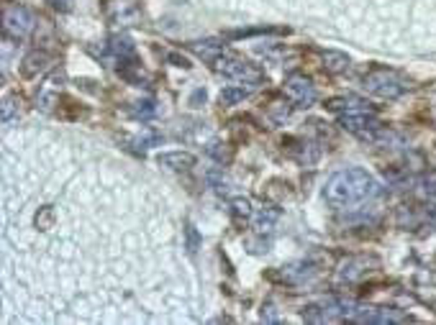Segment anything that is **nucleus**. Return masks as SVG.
<instances>
[{
	"mask_svg": "<svg viewBox=\"0 0 436 325\" xmlns=\"http://www.w3.org/2000/svg\"><path fill=\"white\" fill-rule=\"evenodd\" d=\"M157 162L167 169H172V172H185V169L195 167V156L188 151H164L157 156Z\"/></svg>",
	"mask_w": 436,
	"mask_h": 325,
	"instance_id": "obj_9",
	"label": "nucleus"
},
{
	"mask_svg": "<svg viewBox=\"0 0 436 325\" xmlns=\"http://www.w3.org/2000/svg\"><path fill=\"white\" fill-rule=\"evenodd\" d=\"M224 39H203V41H192L190 44V52L200 56V59H208V62H216L218 56L224 54Z\"/></svg>",
	"mask_w": 436,
	"mask_h": 325,
	"instance_id": "obj_10",
	"label": "nucleus"
},
{
	"mask_svg": "<svg viewBox=\"0 0 436 325\" xmlns=\"http://www.w3.org/2000/svg\"><path fill=\"white\" fill-rule=\"evenodd\" d=\"M106 16L110 23H119V26H137L141 21V10L137 3H128V0H108L106 3Z\"/></svg>",
	"mask_w": 436,
	"mask_h": 325,
	"instance_id": "obj_7",
	"label": "nucleus"
},
{
	"mask_svg": "<svg viewBox=\"0 0 436 325\" xmlns=\"http://www.w3.org/2000/svg\"><path fill=\"white\" fill-rule=\"evenodd\" d=\"M110 52L116 56H121V59H131L134 52H137V46H134V41L128 36H113L110 39Z\"/></svg>",
	"mask_w": 436,
	"mask_h": 325,
	"instance_id": "obj_18",
	"label": "nucleus"
},
{
	"mask_svg": "<svg viewBox=\"0 0 436 325\" xmlns=\"http://www.w3.org/2000/svg\"><path fill=\"white\" fill-rule=\"evenodd\" d=\"M277 218H280V210H277V208H272V205L262 208L259 213H257V218H255L257 231H259V233H264V231H272V226L277 223Z\"/></svg>",
	"mask_w": 436,
	"mask_h": 325,
	"instance_id": "obj_16",
	"label": "nucleus"
},
{
	"mask_svg": "<svg viewBox=\"0 0 436 325\" xmlns=\"http://www.w3.org/2000/svg\"><path fill=\"white\" fill-rule=\"evenodd\" d=\"M139 108H134V116L137 118H152L157 113V108H155V103L152 100H144V103H137Z\"/></svg>",
	"mask_w": 436,
	"mask_h": 325,
	"instance_id": "obj_23",
	"label": "nucleus"
},
{
	"mask_svg": "<svg viewBox=\"0 0 436 325\" xmlns=\"http://www.w3.org/2000/svg\"><path fill=\"white\" fill-rule=\"evenodd\" d=\"M52 223H54V210L46 205V208H41L37 213V226L41 228V231H49V228H52Z\"/></svg>",
	"mask_w": 436,
	"mask_h": 325,
	"instance_id": "obj_21",
	"label": "nucleus"
},
{
	"mask_svg": "<svg viewBox=\"0 0 436 325\" xmlns=\"http://www.w3.org/2000/svg\"><path fill=\"white\" fill-rule=\"evenodd\" d=\"M285 92L293 98V103H298L300 108H308V105H313V100H316V87H313L310 77H306V74H300V72L288 74Z\"/></svg>",
	"mask_w": 436,
	"mask_h": 325,
	"instance_id": "obj_6",
	"label": "nucleus"
},
{
	"mask_svg": "<svg viewBox=\"0 0 436 325\" xmlns=\"http://www.w3.org/2000/svg\"><path fill=\"white\" fill-rule=\"evenodd\" d=\"M167 59H170V62H175V67H190V62H188L185 56H180V54H170Z\"/></svg>",
	"mask_w": 436,
	"mask_h": 325,
	"instance_id": "obj_27",
	"label": "nucleus"
},
{
	"mask_svg": "<svg viewBox=\"0 0 436 325\" xmlns=\"http://www.w3.org/2000/svg\"><path fill=\"white\" fill-rule=\"evenodd\" d=\"M326 108L328 110H349V113H359V110H367V105H364V100L346 95V98H331L326 103Z\"/></svg>",
	"mask_w": 436,
	"mask_h": 325,
	"instance_id": "obj_14",
	"label": "nucleus"
},
{
	"mask_svg": "<svg viewBox=\"0 0 436 325\" xmlns=\"http://www.w3.org/2000/svg\"><path fill=\"white\" fill-rule=\"evenodd\" d=\"M346 320H355V323H406L410 317L393 310V307H364L355 302Z\"/></svg>",
	"mask_w": 436,
	"mask_h": 325,
	"instance_id": "obj_5",
	"label": "nucleus"
},
{
	"mask_svg": "<svg viewBox=\"0 0 436 325\" xmlns=\"http://www.w3.org/2000/svg\"><path fill=\"white\" fill-rule=\"evenodd\" d=\"M185 235H188V251L195 253L200 246V235H198V228L192 226V223H188V228H185Z\"/></svg>",
	"mask_w": 436,
	"mask_h": 325,
	"instance_id": "obj_22",
	"label": "nucleus"
},
{
	"mask_svg": "<svg viewBox=\"0 0 436 325\" xmlns=\"http://www.w3.org/2000/svg\"><path fill=\"white\" fill-rule=\"evenodd\" d=\"M34 26H37V19L26 6H10L3 13V31L10 39H26Z\"/></svg>",
	"mask_w": 436,
	"mask_h": 325,
	"instance_id": "obj_4",
	"label": "nucleus"
},
{
	"mask_svg": "<svg viewBox=\"0 0 436 325\" xmlns=\"http://www.w3.org/2000/svg\"><path fill=\"white\" fill-rule=\"evenodd\" d=\"M339 126L344 128V131H349V134L364 138L370 131L380 128L382 123L375 116H367V110H359V113H344V116L339 118Z\"/></svg>",
	"mask_w": 436,
	"mask_h": 325,
	"instance_id": "obj_8",
	"label": "nucleus"
},
{
	"mask_svg": "<svg viewBox=\"0 0 436 325\" xmlns=\"http://www.w3.org/2000/svg\"><path fill=\"white\" fill-rule=\"evenodd\" d=\"M377 192H380V185L367 169L346 167V169L328 177L326 187H324V198L334 208H352L357 202L375 198Z\"/></svg>",
	"mask_w": 436,
	"mask_h": 325,
	"instance_id": "obj_1",
	"label": "nucleus"
},
{
	"mask_svg": "<svg viewBox=\"0 0 436 325\" xmlns=\"http://www.w3.org/2000/svg\"><path fill=\"white\" fill-rule=\"evenodd\" d=\"M313 274V266L306 262H298V264H288L285 269L280 271V277L285 282H290V284H298V282H306Z\"/></svg>",
	"mask_w": 436,
	"mask_h": 325,
	"instance_id": "obj_12",
	"label": "nucleus"
},
{
	"mask_svg": "<svg viewBox=\"0 0 436 325\" xmlns=\"http://www.w3.org/2000/svg\"><path fill=\"white\" fill-rule=\"evenodd\" d=\"M49 64H52V56L46 54V52H31V54L23 59V74L26 77H37L39 72H44V70H49Z\"/></svg>",
	"mask_w": 436,
	"mask_h": 325,
	"instance_id": "obj_11",
	"label": "nucleus"
},
{
	"mask_svg": "<svg viewBox=\"0 0 436 325\" xmlns=\"http://www.w3.org/2000/svg\"><path fill=\"white\" fill-rule=\"evenodd\" d=\"M418 185H421V192H424V195H436V172H431V177H424Z\"/></svg>",
	"mask_w": 436,
	"mask_h": 325,
	"instance_id": "obj_25",
	"label": "nucleus"
},
{
	"mask_svg": "<svg viewBox=\"0 0 436 325\" xmlns=\"http://www.w3.org/2000/svg\"><path fill=\"white\" fill-rule=\"evenodd\" d=\"M364 271H367V259L364 256H359V259H346L344 266L339 269V274H341V280L346 282H355L359 280Z\"/></svg>",
	"mask_w": 436,
	"mask_h": 325,
	"instance_id": "obj_13",
	"label": "nucleus"
},
{
	"mask_svg": "<svg viewBox=\"0 0 436 325\" xmlns=\"http://www.w3.org/2000/svg\"><path fill=\"white\" fill-rule=\"evenodd\" d=\"M362 85L370 95L382 100H398L400 95L410 90V82L403 74H398L395 70H385V67H377V70L364 74Z\"/></svg>",
	"mask_w": 436,
	"mask_h": 325,
	"instance_id": "obj_2",
	"label": "nucleus"
},
{
	"mask_svg": "<svg viewBox=\"0 0 436 325\" xmlns=\"http://www.w3.org/2000/svg\"><path fill=\"white\" fill-rule=\"evenodd\" d=\"M46 3H49L54 10H59V13H70L75 6V0H46Z\"/></svg>",
	"mask_w": 436,
	"mask_h": 325,
	"instance_id": "obj_26",
	"label": "nucleus"
},
{
	"mask_svg": "<svg viewBox=\"0 0 436 325\" xmlns=\"http://www.w3.org/2000/svg\"><path fill=\"white\" fill-rule=\"evenodd\" d=\"M324 67H326L328 72H334V74H341L349 70V56L341 54V52H324Z\"/></svg>",
	"mask_w": 436,
	"mask_h": 325,
	"instance_id": "obj_15",
	"label": "nucleus"
},
{
	"mask_svg": "<svg viewBox=\"0 0 436 325\" xmlns=\"http://www.w3.org/2000/svg\"><path fill=\"white\" fill-rule=\"evenodd\" d=\"M244 98H249V87H244V85H228L221 92V105H237Z\"/></svg>",
	"mask_w": 436,
	"mask_h": 325,
	"instance_id": "obj_17",
	"label": "nucleus"
},
{
	"mask_svg": "<svg viewBox=\"0 0 436 325\" xmlns=\"http://www.w3.org/2000/svg\"><path fill=\"white\" fill-rule=\"evenodd\" d=\"M300 164H313L318 159V149L313 144H306V141H300V149L295 151Z\"/></svg>",
	"mask_w": 436,
	"mask_h": 325,
	"instance_id": "obj_19",
	"label": "nucleus"
},
{
	"mask_svg": "<svg viewBox=\"0 0 436 325\" xmlns=\"http://www.w3.org/2000/svg\"><path fill=\"white\" fill-rule=\"evenodd\" d=\"M216 72L228 77V80H237L241 85H259L264 80V72L257 67V64L246 62L241 56H218L216 59Z\"/></svg>",
	"mask_w": 436,
	"mask_h": 325,
	"instance_id": "obj_3",
	"label": "nucleus"
},
{
	"mask_svg": "<svg viewBox=\"0 0 436 325\" xmlns=\"http://www.w3.org/2000/svg\"><path fill=\"white\" fill-rule=\"evenodd\" d=\"M208 182L216 187V192H226V177H224V172H208Z\"/></svg>",
	"mask_w": 436,
	"mask_h": 325,
	"instance_id": "obj_24",
	"label": "nucleus"
},
{
	"mask_svg": "<svg viewBox=\"0 0 436 325\" xmlns=\"http://www.w3.org/2000/svg\"><path fill=\"white\" fill-rule=\"evenodd\" d=\"M231 210H234V216L237 218H252L255 216V210H252V202H249V200L246 198H237L234 200V202H231Z\"/></svg>",
	"mask_w": 436,
	"mask_h": 325,
	"instance_id": "obj_20",
	"label": "nucleus"
}]
</instances>
